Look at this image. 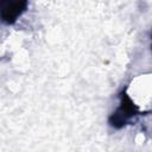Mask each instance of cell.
Segmentation results:
<instances>
[{
	"label": "cell",
	"mask_w": 152,
	"mask_h": 152,
	"mask_svg": "<svg viewBox=\"0 0 152 152\" xmlns=\"http://www.w3.org/2000/svg\"><path fill=\"white\" fill-rule=\"evenodd\" d=\"M26 2H2L1 6V17L4 21H12L14 20L18 14L24 10Z\"/></svg>",
	"instance_id": "obj_1"
}]
</instances>
